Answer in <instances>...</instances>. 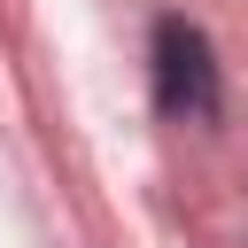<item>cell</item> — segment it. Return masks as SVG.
<instances>
[{"instance_id":"cell-1","label":"cell","mask_w":248,"mask_h":248,"mask_svg":"<svg viewBox=\"0 0 248 248\" xmlns=\"http://www.w3.org/2000/svg\"><path fill=\"white\" fill-rule=\"evenodd\" d=\"M147 70H155V108L170 124H217L225 108V70H217V46L202 23L186 16H155L147 31Z\"/></svg>"}]
</instances>
